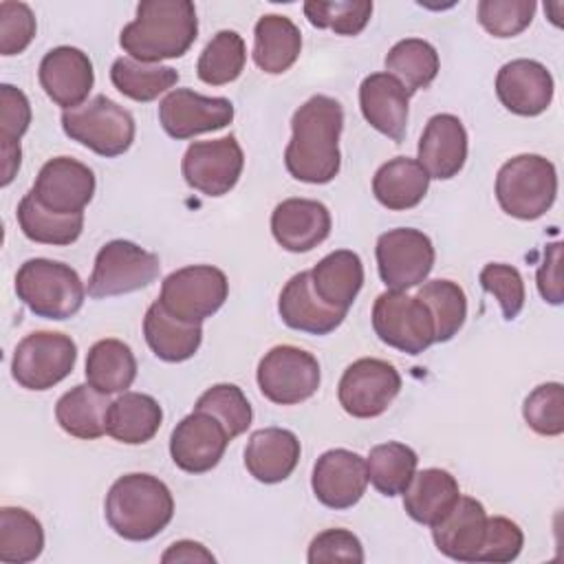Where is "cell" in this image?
<instances>
[{"mask_svg": "<svg viewBox=\"0 0 564 564\" xmlns=\"http://www.w3.org/2000/svg\"><path fill=\"white\" fill-rule=\"evenodd\" d=\"M344 108L335 97L313 95L291 119V141L284 150V165L295 181L324 185L339 174V134Z\"/></svg>", "mask_w": 564, "mask_h": 564, "instance_id": "cell-1", "label": "cell"}, {"mask_svg": "<svg viewBox=\"0 0 564 564\" xmlns=\"http://www.w3.org/2000/svg\"><path fill=\"white\" fill-rule=\"evenodd\" d=\"M198 35V18L189 0H143L137 18L119 33L128 57L143 64L174 59L189 51Z\"/></svg>", "mask_w": 564, "mask_h": 564, "instance_id": "cell-2", "label": "cell"}, {"mask_svg": "<svg viewBox=\"0 0 564 564\" xmlns=\"http://www.w3.org/2000/svg\"><path fill=\"white\" fill-rule=\"evenodd\" d=\"M104 513L119 538L145 542L170 524L174 498L161 478L152 474H126L108 489Z\"/></svg>", "mask_w": 564, "mask_h": 564, "instance_id": "cell-3", "label": "cell"}, {"mask_svg": "<svg viewBox=\"0 0 564 564\" xmlns=\"http://www.w3.org/2000/svg\"><path fill=\"white\" fill-rule=\"evenodd\" d=\"M15 293L37 317L62 322L82 308L86 286L73 267L59 260L31 258L15 273Z\"/></svg>", "mask_w": 564, "mask_h": 564, "instance_id": "cell-4", "label": "cell"}, {"mask_svg": "<svg viewBox=\"0 0 564 564\" xmlns=\"http://www.w3.org/2000/svg\"><path fill=\"white\" fill-rule=\"evenodd\" d=\"M557 196L555 165L540 154H518L496 176V198L505 214L520 220L544 216Z\"/></svg>", "mask_w": 564, "mask_h": 564, "instance_id": "cell-5", "label": "cell"}, {"mask_svg": "<svg viewBox=\"0 0 564 564\" xmlns=\"http://www.w3.org/2000/svg\"><path fill=\"white\" fill-rule=\"evenodd\" d=\"M62 128L66 137L106 159L123 154L134 141L132 112L106 95H95L82 106L64 110Z\"/></svg>", "mask_w": 564, "mask_h": 564, "instance_id": "cell-6", "label": "cell"}, {"mask_svg": "<svg viewBox=\"0 0 564 564\" xmlns=\"http://www.w3.org/2000/svg\"><path fill=\"white\" fill-rule=\"evenodd\" d=\"M227 275L212 264H189L172 271L159 293V304L176 319L203 324L227 300Z\"/></svg>", "mask_w": 564, "mask_h": 564, "instance_id": "cell-7", "label": "cell"}, {"mask_svg": "<svg viewBox=\"0 0 564 564\" xmlns=\"http://www.w3.org/2000/svg\"><path fill=\"white\" fill-rule=\"evenodd\" d=\"M159 256L130 240H110L97 256L88 278V295L95 300L126 295L152 284L159 278Z\"/></svg>", "mask_w": 564, "mask_h": 564, "instance_id": "cell-8", "label": "cell"}, {"mask_svg": "<svg viewBox=\"0 0 564 564\" xmlns=\"http://www.w3.org/2000/svg\"><path fill=\"white\" fill-rule=\"evenodd\" d=\"M75 361L77 344L68 335L35 330L18 341L11 375L26 390H48L73 372Z\"/></svg>", "mask_w": 564, "mask_h": 564, "instance_id": "cell-9", "label": "cell"}, {"mask_svg": "<svg viewBox=\"0 0 564 564\" xmlns=\"http://www.w3.org/2000/svg\"><path fill=\"white\" fill-rule=\"evenodd\" d=\"M377 337L408 355H419L434 344V322L427 306L405 291H383L372 304Z\"/></svg>", "mask_w": 564, "mask_h": 564, "instance_id": "cell-10", "label": "cell"}, {"mask_svg": "<svg viewBox=\"0 0 564 564\" xmlns=\"http://www.w3.org/2000/svg\"><path fill=\"white\" fill-rule=\"evenodd\" d=\"M258 388L278 405H295L311 399L319 388L317 359L291 344L273 346L258 364Z\"/></svg>", "mask_w": 564, "mask_h": 564, "instance_id": "cell-11", "label": "cell"}, {"mask_svg": "<svg viewBox=\"0 0 564 564\" xmlns=\"http://www.w3.org/2000/svg\"><path fill=\"white\" fill-rule=\"evenodd\" d=\"M401 390L399 370L383 359L364 357L352 361L337 386V399L346 414L375 419L383 414Z\"/></svg>", "mask_w": 564, "mask_h": 564, "instance_id": "cell-12", "label": "cell"}, {"mask_svg": "<svg viewBox=\"0 0 564 564\" xmlns=\"http://www.w3.org/2000/svg\"><path fill=\"white\" fill-rule=\"evenodd\" d=\"M381 282L390 291H408L425 282L434 267L432 240L412 227H397L377 238L375 247Z\"/></svg>", "mask_w": 564, "mask_h": 564, "instance_id": "cell-13", "label": "cell"}, {"mask_svg": "<svg viewBox=\"0 0 564 564\" xmlns=\"http://www.w3.org/2000/svg\"><path fill=\"white\" fill-rule=\"evenodd\" d=\"M245 167V154L234 134L212 141H194L183 154V178L205 196L229 194Z\"/></svg>", "mask_w": 564, "mask_h": 564, "instance_id": "cell-14", "label": "cell"}, {"mask_svg": "<svg viewBox=\"0 0 564 564\" xmlns=\"http://www.w3.org/2000/svg\"><path fill=\"white\" fill-rule=\"evenodd\" d=\"M234 104L227 97H205L192 88H174L159 104L161 128L172 139H192L229 126Z\"/></svg>", "mask_w": 564, "mask_h": 564, "instance_id": "cell-15", "label": "cell"}, {"mask_svg": "<svg viewBox=\"0 0 564 564\" xmlns=\"http://www.w3.org/2000/svg\"><path fill=\"white\" fill-rule=\"evenodd\" d=\"M31 194L48 212L84 214L95 194V174L77 159L55 156L37 172Z\"/></svg>", "mask_w": 564, "mask_h": 564, "instance_id": "cell-16", "label": "cell"}, {"mask_svg": "<svg viewBox=\"0 0 564 564\" xmlns=\"http://www.w3.org/2000/svg\"><path fill=\"white\" fill-rule=\"evenodd\" d=\"M229 441L227 430L216 416L194 410L172 430L170 456L178 469L205 474L220 463Z\"/></svg>", "mask_w": 564, "mask_h": 564, "instance_id": "cell-17", "label": "cell"}, {"mask_svg": "<svg viewBox=\"0 0 564 564\" xmlns=\"http://www.w3.org/2000/svg\"><path fill=\"white\" fill-rule=\"evenodd\" d=\"M311 487L324 507L350 509L361 500L368 487L366 458L344 447L324 452L313 465Z\"/></svg>", "mask_w": 564, "mask_h": 564, "instance_id": "cell-18", "label": "cell"}, {"mask_svg": "<svg viewBox=\"0 0 564 564\" xmlns=\"http://www.w3.org/2000/svg\"><path fill=\"white\" fill-rule=\"evenodd\" d=\"M37 77L48 99L64 110L82 106L95 84L93 62L77 46L51 48L40 62Z\"/></svg>", "mask_w": 564, "mask_h": 564, "instance_id": "cell-19", "label": "cell"}, {"mask_svg": "<svg viewBox=\"0 0 564 564\" xmlns=\"http://www.w3.org/2000/svg\"><path fill=\"white\" fill-rule=\"evenodd\" d=\"M553 75L535 59H511L496 75V95L500 104L520 117L542 115L553 99Z\"/></svg>", "mask_w": 564, "mask_h": 564, "instance_id": "cell-20", "label": "cell"}, {"mask_svg": "<svg viewBox=\"0 0 564 564\" xmlns=\"http://www.w3.org/2000/svg\"><path fill=\"white\" fill-rule=\"evenodd\" d=\"M271 234L291 253L311 251L328 238L330 212L313 198H286L271 214Z\"/></svg>", "mask_w": 564, "mask_h": 564, "instance_id": "cell-21", "label": "cell"}, {"mask_svg": "<svg viewBox=\"0 0 564 564\" xmlns=\"http://www.w3.org/2000/svg\"><path fill=\"white\" fill-rule=\"evenodd\" d=\"M421 167L430 178H454L467 161V130L456 115H434L419 139Z\"/></svg>", "mask_w": 564, "mask_h": 564, "instance_id": "cell-22", "label": "cell"}, {"mask_svg": "<svg viewBox=\"0 0 564 564\" xmlns=\"http://www.w3.org/2000/svg\"><path fill=\"white\" fill-rule=\"evenodd\" d=\"M278 313L282 322L300 333L328 335L346 317L344 311L326 304L313 289L311 271L295 273L280 291Z\"/></svg>", "mask_w": 564, "mask_h": 564, "instance_id": "cell-23", "label": "cell"}, {"mask_svg": "<svg viewBox=\"0 0 564 564\" xmlns=\"http://www.w3.org/2000/svg\"><path fill=\"white\" fill-rule=\"evenodd\" d=\"M410 93L390 73H372L359 86V108L364 119L381 134L401 143L408 128Z\"/></svg>", "mask_w": 564, "mask_h": 564, "instance_id": "cell-24", "label": "cell"}, {"mask_svg": "<svg viewBox=\"0 0 564 564\" xmlns=\"http://www.w3.org/2000/svg\"><path fill=\"white\" fill-rule=\"evenodd\" d=\"M487 529V511L482 502L460 496L452 511L432 527L436 549L456 562H476Z\"/></svg>", "mask_w": 564, "mask_h": 564, "instance_id": "cell-25", "label": "cell"}, {"mask_svg": "<svg viewBox=\"0 0 564 564\" xmlns=\"http://www.w3.org/2000/svg\"><path fill=\"white\" fill-rule=\"evenodd\" d=\"M300 441L291 430L262 427L256 430L247 441L245 467L256 480L275 485L293 474L300 463Z\"/></svg>", "mask_w": 564, "mask_h": 564, "instance_id": "cell-26", "label": "cell"}, {"mask_svg": "<svg viewBox=\"0 0 564 564\" xmlns=\"http://www.w3.org/2000/svg\"><path fill=\"white\" fill-rule=\"evenodd\" d=\"M460 489L456 478L441 467L416 471L403 491V507L408 516L425 527H434L458 502Z\"/></svg>", "mask_w": 564, "mask_h": 564, "instance_id": "cell-27", "label": "cell"}, {"mask_svg": "<svg viewBox=\"0 0 564 564\" xmlns=\"http://www.w3.org/2000/svg\"><path fill=\"white\" fill-rule=\"evenodd\" d=\"M302 33L297 24L280 13H267L253 29V62L262 73L282 75L300 57Z\"/></svg>", "mask_w": 564, "mask_h": 564, "instance_id": "cell-28", "label": "cell"}, {"mask_svg": "<svg viewBox=\"0 0 564 564\" xmlns=\"http://www.w3.org/2000/svg\"><path fill=\"white\" fill-rule=\"evenodd\" d=\"M311 280L315 293L326 304L348 313L364 286L361 258L350 249L330 251L311 269Z\"/></svg>", "mask_w": 564, "mask_h": 564, "instance_id": "cell-29", "label": "cell"}, {"mask_svg": "<svg viewBox=\"0 0 564 564\" xmlns=\"http://www.w3.org/2000/svg\"><path fill=\"white\" fill-rule=\"evenodd\" d=\"M427 187V172L416 159L410 156H394L386 161L372 176L375 198L392 212H405L416 207L425 198Z\"/></svg>", "mask_w": 564, "mask_h": 564, "instance_id": "cell-30", "label": "cell"}, {"mask_svg": "<svg viewBox=\"0 0 564 564\" xmlns=\"http://www.w3.org/2000/svg\"><path fill=\"white\" fill-rule=\"evenodd\" d=\"M143 335L150 350L170 364L187 361L203 341L200 324H189L170 315L159 302H152L143 317Z\"/></svg>", "mask_w": 564, "mask_h": 564, "instance_id": "cell-31", "label": "cell"}, {"mask_svg": "<svg viewBox=\"0 0 564 564\" xmlns=\"http://www.w3.org/2000/svg\"><path fill=\"white\" fill-rule=\"evenodd\" d=\"M108 410V394L95 390L90 383H79L57 399L55 419L66 434L82 441H95L106 434Z\"/></svg>", "mask_w": 564, "mask_h": 564, "instance_id": "cell-32", "label": "cell"}, {"mask_svg": "<svg viewBox=\"0 0 564 564\" xmlns=\"http://www.w3.org/2000/svg\"><path fill=\"white\" fill-rule=\"evenodd\" d=\"M163 421L159 401L143 392H123L110 403L106 434L126 445H141L154 438Z\"/></svg>", "mask_w": 564, "mask_h": 564, "instance_id": "cell-33", "label": "cell"}, {"mask_svg": "<svg viewBox=\"0 0 564 564\" xmlns=\"http://www.w3.org/2000/svg\"><path fill=\"white\" fill-rule=\"evenodd\" d=\"M86 381L104 392H126L137 377V359L132 348L121 339H99L86 355Z\"/></svg>", "mask_w": 564, "mask_h": 564, "instance_id": "cell-34", "label": "cell"}, {"mask_svg": "<svg viewBox=\"0 0 564 564\" xmlns=\"http://www.w3.org/2000/svg\"><path fill=\"white\" fill-rule=\"evenodd\" d=\"M15 216L22 234L40 245H73L84 229V214L48 212L33 198L31 192L18 203Z\"/></svg>", "mask_w": 564, "mask_h": 564, "instance_id": "cell-35", "label": "cell"}, {"mask_svg": "<svg viewBox=\"0 0 564 564\" xmlns=\"http://www.w3.org/2000/svg\"><path fill=\"white\" fill-rule=\"evenodd\" d=\"M416 452L403 443L388 441L375 445L366 458L368 482H372V487L388 498L399 496L405 491L412 476L416 474Z\"/></svg>", "mask_w": 564, "mask_h": 564, "instance_id": "cell-36", "label": "cell"}, {"mask_svg": "<svg viewBox=\"0 0 564 564\" xmlns=\"http://www.w3.org/2000/svg\"><path fill=\"white\" fill-rule=\"evenodd\" d=\"M386 73L397 77L410 95L427 88L438 75V53L421 37L399 40L386 55Z\"/></svg>", "mask_w": 564, "mask_h": 564, "instance_id": "cell-37", "label": "cell"}, {"mask_svg": "<svg viewBox=\"0 0 564 564\" xmlns=\"http://www.w3.org/2000/svg\"><path fill=\"white\" fill-rule=\"evenodd\" d=\"M44 529L40 520L22 507L0 509V562L26 564L40 557Z\"/></svg>", "mask_w": 564, "mask_h": 564, "instance_id": "cell-38", "label": "cell"}, {"mask_svg": "<svg viewBox=\"0 0 564 564\" xmlns=\"http://www.w3.org/2000/svg\"><path fill=\"white\" fill-rule=\"evenodd\" d=\"M110 79L121 95L134 101H154L176 86L178 70L161 64H143L132 57H117L110 66Z\"/></svg>", "mask_w": 564, "mask_h": 564, "instance_id": "cell-39", "label": "cell"}, {"mask_svg": "<svg viewBox=\"0 0 564 564\" xmlns=\"http://www.w3.org/2000/svg\"><path fill=\"white\" fill-rule=\"evenodd\" d=\"M245 62H247V46L242 35L225 29V31H218L203 48L196 64V75L200 82L209 86H223L240 77Z\"/></svg>", "mask_w": 564, "mask_h": 564, "instance_id": "cell-40", "label": "cell"}, {"mask_svg": "<svg viewBox=\"0 0 564 564\" xmlns=\"http://www.w3.org/2000/svg\"><path fill=\"white\" fill-rule=\"evenodd\" d=\"M416 297L432 315L434 341H449L463 328L467 317V297L456 282L430 280L419 289Z\"/></svg>", "mask_w": 564, "mask_h": 564, "instance_id": "cell-41", "label": "cell"}, {"mask_svg": "<svg viewBox=\"0 0 564 564\" xmlns=\"http://www.w3.org/2000/svg\"><path fill=\"white\" fill-rule=\"evenodd\" d=\"M194 410L216 416L223 423V427L227 430L229 438H236L242 432H247V427L251 425V419H253L251 403L247 401L245 392L234 383H216V386L207 388L198 397Z\"/></svg>", "mask_w": 564, "mask_h": 564, "instance_id": "cell-42", "label": "cell"}, {"mask_svg": "<svg viewBox=\"0 0 564 564\" xmlns=\"http://www.w3.org/2000/svg\"><path fill=\"white\" fill-rule=\"evenodd\" d=\"M304 15L317 29H330L337 35H357L366 29L372 15V2L368 0H308L304 2Z\"/></svg>", "mask_w": 564, "mask_h": 564, "instance_id": "cell-43", "label": "cell"}, {"mask_svg": "<svg viewBox=\"0 0 564 564\" xmlns=\"http://www.w3.org/2000/svg\"><path fill=\"white\" fill-rule=\"evenodd\" d=\"M527 425L540 436H560L564 432V388L557 381L542 383L529 392L522 403Z\"/></svg>", "mask_w": 564, "mask_h": 564, "instance_id": "cell-44", "label": "cell"}, {"mask_svg": "<svg viewBox=\"0 0 564 564\" xmlns=\"http://www.w3.org/2000/svg\"><path fill=\"white\" fill-rule=\"evenodd\" d=\"M533 0H480L478 22L494 37L520 35L533 20Z\"/></svg>", "mask_w": 564, "mask_h": 564, "instance_id": "cell-45", "label": "cell"}, {"mask_svg": "<svg viewBox=\"0 0 564 564\" xmlns=\"http://www.w3.org/2000/svg\"><path fill=\"white\" fill-rule=\"evenodd\" d=\"M478 282L489 295L498 300L505 319L511 322L520 315L527 300V291L524 280L516 267L505 262H489L480 269Z\"/></svg>", "mask_w": 564, "mask_h": 564, "instance_id": "cell-46", "label": "cell"}, {"mask_svg": "<svg viewBox=\"0 0 564 564\" xmlns=\"http://www.w3.org/2000/svg\"><path fill=\"white\" fill-rule=\"evenodd\" d=\"M35 15L29 4L4 0L0 2V53L18 55L35 37Z\"/></svg>", "mask_w": 564, "mask_h": 564, "instance_id": "cell-47", "label": "cell"}, {"mask_svg": "<svg viewBox=\"0 0 564 564\" xmlns=\"http://www.w3.org/2000/svg\"><path fill=\"white\" fill-rule=\"evenodd\" d=\"M524 544L522 529L505 516H487V529L476 562H511L520 555Z\"/></svg>", "mask_w": 564, "mask_h": 564, "instance_id": "cell-48", "label": "cell"}, {"mask_svg": "<svg viewBox=\"0 0 564 564\" xmlns=\"http://www.w3.org/2000/svg\"><path fill=\"white\" fill-rule=\"evenodd\" d=\"M306 560L311 564H324V562H364V546L359 538L348 529H326L317 533L311 544Z\"/></svg>", "mask_w": 564, "mask_h": 564, "instance_id": "cell-49", "label": "cell"}, {"mask_svg": "<svg viewBox=\"0 0 564 564\" xmlns=\"http://www.w3.org/2000/svg\"><path fill=\"white\" fill-rule=\"evenodd\" d=\"M31 126V104L26 95L11 86H0V139L2 141H20V137Z\"/></svg>", "mask_w": 564, "mask_h": 564, "instance_id": "cell-50", "label": "cell"}, {"mask_svg": "<svg viewBox=\"0 0 564 564\" xmlns=\"http://www.w3.org/2000/svg\"><path fill=\"white\" fill-rule=\"evenodd\" d=\"M538 280V291L544 302L549 304H562V242H551L546 245L544 260L538 267L535 273Z\"/></svg>", "mask_w": 564, "mask_h": 564, "instance_id": "cell-51", "label": "cell"}, {"mask_svg": "<svg viewBox=\"0 0 564 564\" xmlns=\"http://www.w3.org/2000/svg\"><path fill=\"white\" fill-rule=\"evenodd\" d=\"M161 562H163V564H170V562H187V564L205 562V564H214L216 557H214L212 551H207L200 542H194V540H178V542H174V544L167 546V551L161 555Z\"/></svg>", "mask_w": 564, "mask_h": 564, "instance_id": "cell-52", "label": "cell"}, {"mask_svg": "<svg viewBox=\"0 0 564 564\" xmlns=\"http://www.w3.org/2000/svg\"><path fill=\"white\" fill-rule=\"evenodd\" d=\"M0 154H2V181L0 185L7 187L18 170H20V163H22V148H20V141H2L0 139Z\"/></svg>", "mask_w": 564, "mask_h": 564, "instance_id": "cell-53", "label": "cell"}]
</instances>
